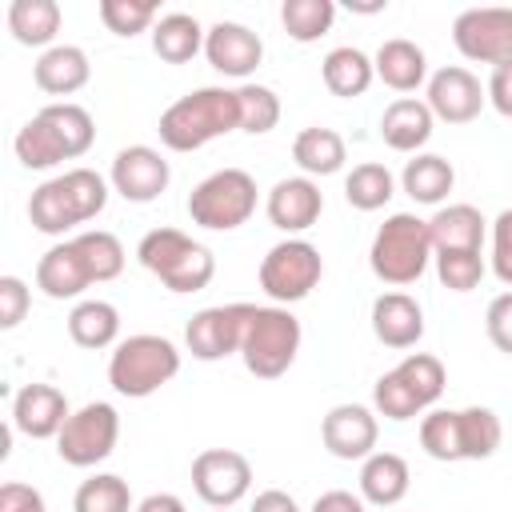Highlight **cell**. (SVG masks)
Here are the masks:
<instances>
[{
    "label": "cell",
    "mask_w": 512,
    "mask_h": 512,
    "mask_svg": "<svg viewBox=\"0 0 512 512\" xmlns=\"http://www.w3.org/2000/svg\"><path fill=\"white\" fill-rule=\"evenodd\" d=\"M96 140V120L88 108L72 104V100H60V104H44L12 140L16 148V160L24 168H56L64 160H76L92 148Z\"/></svg>",
    "instance_id": "1"
},
{
    "label": "cell",
    "mask_w": 512,
    "mask_h": 512,
    "mask_svg": "<svg viewBox=\"0 0 512 512\" xmlns=\"http://www.w3.org/2000/svg\"><path fill=\"white\" fill-rule=\"evenodd\" d=\"M240 128V100L236 88H196L180 100H172L160 112V144L172 152H196L216 136H228Z\"/></svg>",
    "instance_id": "2"
},
{
    "label": "cell",
    "mask_w": 512,
    "mask_h": 512,
    "mask_svg": "<svg viewBox=\"0 0 512 512\" xmlns=\"http://www.w3.org/2000/svg\"><path fill=\"white\" fill-rule=\"evenodd\" d=\"M108 204V180L92 168H68L40 188H32L28 200V220L44 236H64L76 224H88L104 212Z\"/></svg>",
    "instance_id": "3"
},
{
    "label": "cell",
    "mask_w": 512,
    "mask_h": 512,
    "mask_svg": "<svg viewBox=\"0 0 512 512\" xmlns=\"http://www.w3.org/2000/svg\"><path fill=\"white\" fill-rule=\"evenodd\" d=\"M504 440V424L492 408H432L420 420V448L440 460V464H456V460H488Z\"/></svg>",
    "instance_id": "4"
},
{
    "label": "cell",
    "mask_w": 512,
    "mask_h": 512,
    "mask_svg": "<svg viewBox=\"0 0 512 512\" xmlns=\"http://www.w3.org/2000/svg\"><path fill=\"white\" fill-rule=\"evenodd\" d=\"M136 260L168 288V292H200L216 276V256L200 240L180 228H152L136 244Z\"/></svg>",
    "instance_id": "5"
},
{
    "label": "cell",
    "mask_w": 512,
    "mask_h": 512,
    "mask_svg": "<svg viewBox=\"0 0 512 512\" xmlns=\"http://www.w3.org/2000/svg\"><path fill=\"white\" fill-rule=\"evenodd\" d=\"M432 232H428V220H420L416 212H392L376 236H372V248H368V264L376 272V280L392 284V288H404V284H416L432 260Z\"/></svg>",
    "instance_id": "6"
},
{
    "label": "cell",
    "mask_w": 512,
    "mask_h": 512,
    "mask_svg": "<svg viewBox=\"0 0 512 512\" xmlns=\"http://www.w3.org/2000/svg\"><path fill=\"white\" fill-rule=\"evenodd\" d=\"M176 372H180V348L156 332H136L120 340L108 356V384L128 400H144L160 392L168 380H176Z\"/></svg>",
    "instance_id": "7"
},
{
    "label": "cell",
    "mask_w": 512,
    "mask_h": 512,
    "mask_svg": "<svg viewBox=\"0 0 512 512\" xmlns=\"http://www.w3.org/2000/svg\"><path fill=\"white\" fill-rule=\"evenodd\" d=\"M444 384H448V372L432 352H408L396 368H388L372 384V408L388 420H412L440 400Z\"/></svg>",
    "instance_id": "8"
},
{
    "label": "cell",
    "mask_w": 512,
    "mask_h": 512,
    "mask_svg": "<svg viewBox=\"0 0 512 512\" xmlns=\"http://www.w3.org/2000/svg\"><path fill=\"white\" fill-rule=\"evenodd\" d=\"M300 340H304L300 320L284 304H252L244 344H240L244 368L256 380H276L292 368V360L300 352Z\"/></svg>",
    "instance_id": "9"
},
{
    "label": "cell",
    "mask_w": 512,
    "mask_h": 512,
    "mask_svg": "<svg viewBox=\"0 0 512 512\" xmlns=\"http://www.w3.org/2000/svg\"><path fill=\"white\" fill-rule=\"evenodd\" d=\"M256 180L244 168H220L212 176H204L192 192H188V216L192 224L208 228V232H232L240 224L252 220L256 212Z\"/></svg>",
    "instance_id": "10"
},
{
    "label": "cell",
    "mask_w": 512,
    "mask_h": 512,
    "mask_svg": "<svg viewBox=\"0 0 512 512\" xmlns=\"http://www.w3.org/2000/svg\"><path fill=\"white\" fill-rule=\"evenodd\" d=\"M324 276V260H320V248L300 240V236H288L280 244L268 248V256L260 260V288L272 304H296L304 300Z\"/></svg>",
    "instance_id": "11"
},
{
    "label": "cell",
    "mask_w": 512,
    "mask_h": 512,
    "mask_svg": "<svg viewBox=\"0 0 512 512\" xmlns=\"http://www.w3.org/2000/svg\"><path fill=\"white\" fill-rule=\"evenodd\" d=\"M116 440H120V412L104 400H88L64 420L56 436V456L72 468H96L100 460L112 456Z\"/></svg>",
    "instance_id": "12"
},
{
    "label": "cell",
    "mask_w": 512,
    "mask_h": 512,
    "mask_svg": "<svg viewBox=\"0 0 512 512\" xmlns=\"http://www.w3.org/2000/svg\"><path fill=\"white\" fill-rule=\"evenodd\" d=\"M452 44L476 64H512V8H464L452 20Z\"/></svg>",
    "instance_id": "13"
},
{
    "label": "cell",
    "mask_w": 512,
    "mask_h": 512,
    "mask_svg": "<svg viewBox=\"0 0 512 512\" xmlns=\"http://www.w3.org/2000/svg\"><path fill=\"white\" fill-rule=\"evenodd\" d=\"M192 488L208 508H232L252 488V464L236 448H204L192 460Z\"/></svg>",
    "instance_id": "14"
},
{
    "label": "cell",
    "mask_w": 512,
    "mask_h": 512,
    "mask_svg": "<svg viewBox=\"0 0 512 512\" xmlns=\"http://www.w3.org/2000/svg\"><path fill=\"white\" fill-rule=\"evenodd\" d=\"M248 316H252V304H212V308H200V312L188 320V328H184L188 352H192L196 360H204V364L240 352Z\"/></svg>",
    "instance_id": "15"
},
{
    "label": "cell",
    "mask_w": 512,
    "mask_h": 512,
    "mask_svg": "<svg viewBox=\"0 0 512 512\" xmlns=\"http://www.w3.org/2000/svg\"><path fill=\"white\" fill-rule=\"evenodd\" d=\"M168 180H172L168 160L156 148H148V144L120 148L116 160H112V172H108L112 192H120L128 204H152V200H160L164 188H168Z\"/></svg>",
    "instance_id": "16"
},
{
    "label": "cell",
    "mask_w": 512,
    "mask_h": 512,
    "mask_svg": "<svg viewBox=\"0 0 512 512\" xmlns=\"http://www.w3.org/2000/svg\"><path fill=\"white\" fill-rule=\"evenodd\" d=\"M424 104L432 108L436 120L444 124H468L480 116V108L488 104V92L484 84L476 80V72H468L464 64H448V68H436L428 76V96Z\"/></svg>",
    "instance_id": "17"
},
{
    "label": "cell",
    "mask_w": 512,
    "mask_h": 512,
    "mask_svg": "<svg viewBox=\"0 0 512 512\" xmlns=\"http://www.w3.org/2000/svg\"><path fill=\"white\" fill-rule=\"evenodd\" d=\"M320 440L336 460H368L380 440L376 412L368 404H336L320 420Z\"/></svg>",
    "instance_id": "18"
},
{
    "label": "cell",
    "mask_w": 512,
    "mask_h": 512,
    "mask_svg": "<svg viewBox=\"0 0 512 512\" xmlns=\"http://www.w3.org/2000/svg\"><path fill=\"white\" fill-rule=\"evenodd\" d=\"M204 56H208V64H212L216 72H224V76L248 84V76H252V72L260 68V60H264V40H260L248 24L220 20V24H212L208 36H204Z\"/></svg>",
    "instance_id": "19"
},
{
    "label": "cell",
    "mask_w": 512,
    "mask_h": 512,
    "mask_svg": "<svg viewBox=\"0 0 512 512\" xmlns=\"http://www.w3.org/2000/svg\"><path fill=\"white\" fill-rule=\"evenodd\" d=\"M264 212L272 220V228L296 236V232H308L320 212H324V192L312 176H284L272 184L268 200H264Z\"/></svg>",
    "instance_id": "20"
},
{
    "label": "cell",
    "mask_w": 512,
    "mask_h": 512,
    "mask_svg": "<svg viewBox=\"0 0 512 512\" xmlns=\"http://www.w3.org/2000/svg\"><path fill=\"white\" fill-rule=\"evenodd\" d=\"M68 416V396L56 384H24L12 396V428L28 440H56Z\"/></svg>",
    "instance_id": "21"
},
{
    "label": "cell",
    "mask_w": 512,
    "mask_h": 512,
    "mask_svg": "<svg viewBox=\"0 0 512 512\" xmlns=\"http://www.w3.org/2000/svg\"><path fill=\"white\" fill-rule=\"evenodd\" d=\"M92 272H88V260L80 256L76 240H60L52 244L40 260H36V288L48 296V300H76L84 296V288H92Z\"/></svg>",
    "instance_id": "22"
},
{
    "label": "cell",
    "mask_w": 512,
    "mask_h": 512,
    "mask_svg": "<svg viewBox=\"0 0 512 512\" xmlns=\"http://www.w3.org/2000/svg\"><path fill=\"white\" fill-rule=\"evenodd\" d=\"M372 332L384 348H416L424 336V308L408 292H380L372 300Z\"/></svg>",
    "instance_id": "23"
},
{
    "label": "cell",
    "mask_w": 512,
    "mask_h": 512,
    "mask_svg": "<svg viewBox=\"0 0 512 512\" xmlns=\"http://www.w3.org/2000/svg\"><path fill=\"white\" fill-rule=\"evenodd\" d=\"M432 128H436V116L424 100L416 96H400L384 108L380 116V140L392 148V152H420L428 140H432Z\"/></svg>",
    "instance_id": "24"
},
{
    "label": "cell",
    "mask_w": 512,
    "mask_h": 512,
    "mask_svg": "<svg viewBox=\"0 0 512 512\" xmlns=\"http://www.w3.org/2000/svg\"><path fill=\"white\" fill-rule=\"evenodd\" d=\"M88 76H92L88 52L76 48V44H52L48 52H40V60L32 68L36 88L48 92V96H72L88 84Z\"/></svg>",
    "instance_id": "25"
},
{
    "label": "cell",
    "mask_w": 512,
    "mask_h": 512,
    "mask_svg": "<svg viewBox=\"0 0 512 512\" xmlns=\"http://www.w3.org/2000/svg\"><path fill=\"white\" fill-rule=\"evenodd\" d=\"M408 484H412V472H408L404 456L372 452L368 460H360V496H364V504L396 508L408 496Z\"/></svg>",
    "instance_id": "26"
},
{
    "label": "cell",
    "mask_w": 512,
    "mask_h": 512,
    "mask_svg": "<svg viewBox=\"0 0 512 512\" xmlns=\"http://www.w3.org/2000/svg\"><path fill=\"white\" fill-rule=\"evenodd\" d=\"M372 68L376 76L392 88V92H416L424 80H428V56L416 40H404V36H392L376 48L372 56Z\"/></svg>",
    "instance_id": "27"
},
{
    "label": "cell",
    "mask_w": 512,
    "mask_h": 512,
    "mask_svg": "<svg viewBox=\"0 0 512 512\" xmlns=\"http://www.w3.org/2000/svg\"><path fill=\"white\" fill-rule=\"evenodd\" d=\"M436 252H480L484 244V216L472 204H440L428 220Z\"/></svg>",
    "instance_id": "28"
},
{
    "label": "cell",
    "mask_w": 512,
    "mask_h": 512,
    "mask_svg": "<svg viewBox=\"0 0 512 512\" xmlns=\"http://www.w3.org/2000/svg\"><path fill=\"white\" fill-rule=\"evenodd\" d=\"M60 4L56 0H12L8 4V32L16 44L24 48H52L56 32H60Z\"/></svg>",
    "instance_id": "29"
},
{
    "label": "cell",
    "mask_w": 512,
    "mask_h": 512,
    "mask_svg": "<svg viewBox=\"0 0 512 512\" xmlns=\"http://www.w3.org/2000/svg\"><path fill=\"white\" fill-rule=\"evenodd\" d=\"M320 76H324V88L340 100H352V96H364L376 80V68H372V56L352 48V44H340L324 56L320 64Z\"/></svg>",
    "instance_id": "30"
},
{
    "label": "cell",
    "mask_w": 512,
    "mask_h": 512,
    "mask_svg": "<svg viewBox=\"0 0 512 512\" xmlns=\"http://www.w3.org/2000/svg\"><path fill=\"white\" fill-rule=\"evenodd\" d=\"M292 160H296V168L304 176H336L344 168V160H348V148H344V136L336 128L312 124V128L296 132Z\"/></svg>",
    "instance_id": "31"
},
{
    "label": "cell",
    "mask_w": 512,
    "mask_h": 512,
    "mask_svg": "<svg viewBox=\"0 0 512 512\" xmlns=\"http://www.w3.org/2000/svg\"><path fill=\"white\" fill-rule=\"evenodd\" d=\"M204 36H208V28H200L196 16H188V12H164L152 24V52L164 64H188L196 52H204Z\"/></svg>",
    "instance_id": "32"
},
{
    "label": "cell",
    "mask_w": 512,
    "mask_h": 512,
    "mask_svg": "<svg viewBox=\"0 0 512 512\" xmlns=\"http://www.w3.org/2000/svg\"><path fill=\"white\" fill-rule=\"evenodd\" d=\"M68 336H72V344L92 348V352L120 344L116 340L120 336L116 304H108V300H76V308L68 312Z\"/></svg>",
    "instance_id": "33"
},
{
    "label": "cell",
    "mask_w": 512,
    "mask_h": 512,
    "mask_svg": "<svg viewBox=\"0 0 512 512\" xmlns=\"http://www.w3.org/2000/svg\"><path fill=\"white\" fill-rule=\"evenodd\" d=\"M400 184H404V192H408L416 204H444V196H448L452 184H456V168H452L444 156H436V152H416V156L404 164Z\"/></svg>",
    "instance_id": "34"
},
{
    "label": "cell",
    "mask_w": 512,
    "mask_h": 512,
    "mask_svg": "<svg viewBox=\"0 0 512 512\" xmlns=\"http://www.w3.org/2000/svg\"><path fill=\"white\" fill-rule=\"evenodd\" d=\"M392 196H396V180H392V172H388L384 164H376V160H364V164H356V168L344 176V200H348L356 212H376V208H384Z\"/></svg>",
    "instance_id": "35"
},
{
    "label": "cell",
    "mask_w": 512,
    "mask_h": 512,
    "mask_svg": "<svg viewBox=\"0 0 512 512\" xmlns=\"http://www.w3.org/2000/svg\"><path fill=\"white\" fill-rule=\"evenodd\" d=\"M72 512H136V504L128 480H120L116 472H96L76 488Z\"/></svg>",
    "instance_id": "36"
},
{
    "label": "cell",
    "mask_w": 512,
    "mask_h": 512,
    "mask_svg": "<svg viewBox=\"0 0 512 512\" xmlns=\"http://www.w3.org/2000/svg\"><path fill=\"white\" fill-rule=\"evenodd\" d=\"M336 20V4L332 0H284L280 4V24L296 44H312L320 40Z\"/></svg>",
    "instance_id": "37"
},
{
    "label": "cell",
    "mask_w": 512,
    "mask_h": 512,
    "mask_svg": "<svg viewBox=\"0 0 512 512\" xmlns=\"http://www.w3.org/2000/svg\"><path fill=\"white\" fill-rule=\"evenodd\" d=\"M76 240V248H80V256L88 260V272H92V280L96 284H104V280H116L120 272H124V244L112 236V232H104V228H88V232H80V236H72Z\"/></svg>",
    "instance_id": "38"
},
{
    "label": "cell",
    "mask_w": 512,
    "mask_h": 512,
    "mask_svg": "<svg viewBox=\"0 0 512 512\" xmlns=\"http://www.w3.org/2000/svg\"><path fill=\"white\" fill-rule=\"evenodd\" d=\"M236 100H240V132H252V136H264L280 124V96L264 84H240L236 88Z\"/></svg>",
    "instance_id": "39"
},
{
    "label": "cell",
    "mask_w": 512,
    "mask_h": 512,
    "mask_svg": "<svg viewBox=\"0 0 512 512\" xmlns=\"http://www.w3.org/2000/svg\"><path fill=\"white\" fill-rule=\"evenodd\" d=\"M100 20L116 36H136L160 20V4L156 0H100Z\"/></svg>",
    "instance_id": "40"
},
{
    "label": "cell",
    "mask_w": 512,
    "mask_h": 512,
    "mask_svg": "<svg viewBox=\"0 0 512 512\" xmlns=\"http://www.w3.org/2000/svg\"><path fill=\"white\" fill-rule=\"evenodd\" d=\"M436 276L452 292H472L484 280V256L480 252H432Z\"/></svg>",
    "instance_id": "41"
},
{
    "label": "cell",
    "mask_w": 512,
    "mask_h": 512,
    "mask_svg": "<svg viewBox=\"0 0 512 512\" xmlns=\"http://www.w3.org/2000/svg\"><path fill=\"white\" fill-rule=\"evenodd\" d=\"M32 308V292L20 276H0V328L12 332Z\"/></svg>",
    "instance_id": "42"
},
{
    "label": "cell",
    "mask_w": 512,
    "mask_h": 512,
    "mask_svg": "<svg viewBox=\"0 0 512 512\" xmlns=\"http://www.w3.org/2000/svg\"><path fill=\"white\" fill-rule=\"evenodd\" d=\"M492 272L500 284L512 288V208L492 220Z\"/></svg>",
    "instance_id": "43"
},
{
    "label": "cell",
    "mask_w": 512,
    "mask_h": 512,
    "mask_svg": "<svg viewBox=\"0 0 512 512\" xmlns=\"http://www.w3.org/2000/svg\"><path fill=\"white\" fill-rule=\"evenodd\" d=\"M484 332H488V340H492L500 352L512 356V292L492 296V304H488V312H484Z\"/></svg>",
    "instance_id": "44"
},
{
    "label": "cell",
    "mask_w": 512,
    "mask_h": 512,
    "mask_svg": "<svg viewBox=\"0 0 512 512\" xmlns=\"http://www.w3.org/2000/svg\"><path fill=\"white\" fill-rule=\"evenodd\" d=\"M0 512H48V508H44V496H40L32 484L8 480V484L0 488Z\"/></svg>",
    "instance_id": "45"
},
{
    "label": "cell",
    "mask_w": 512,
    "mask_h": 512,
    "mask_svg": "<svg viewBox=\"0 0 512 512\" xmlns=\"http://www.w3.org/2000/svg\"><path fill=\"white\" fill-rule=\"evenodd\" d=\"M484 92H488V104H492L504 120H512V64L492 68V76H488Z\"/></svg>",
    "instance_id": "46"
},
{
    "label": "cell",
    "mask_w": 512,
    "mask_h": 512,
    "mask_svg": "<svg viewBox=\"0 0 512 512\" xmlns=\"http://www.w3.org/2000/svg\"><path fill=\"white\" fill-rule=\"evenodd\" d=\"M308 512H368V504H364V496H352L344 488H332V492H320Z\"/></svg>",
    "instance_id": "47"
},
{
    "label": "cell",
    "mask_w": 512,
    "mask_h": 512,
    "mask_svg": "<svg viewBox=\"0 0 512 512\" xmlns=\"http://www.w3.org/2000/svg\"><path fill=\"white\" fill-rule=\"evenodd\" d=\"M252 512H300V508H296V500H292L288 492H280V488H264V492H256Z\"/></svg>",
    "instance_id": "48"
},
{
    "label": "cell",
    "mask_w": 512,
    "mask_h": 512,
    "mask_svg": "<svg viewBox=\"0 0 512 512\" xmlns=\"http://www.w3.org/2000/svg\"><path fill=\"white\" fill-rule=\"evenodd\" d=\"M136 512H188V508H184V500L176 492H152V496H144L136 504Z\"/></svg>",
    "instance_id": "49"
},
{
    "label": "cell",
    "mask_w": 512,
    "mask_h": 512,
    "mask_svg": "<svg viewBox=\"0 0 512 512\" xmlns=\"http://www.w3.org/2000/svg\"><path fill=\"white\" fill-rule=\"evenodd\" d=\"M212 512H228V508H212Z\"/></svg>",
    "instance_id": "50"
}]
</instances>
